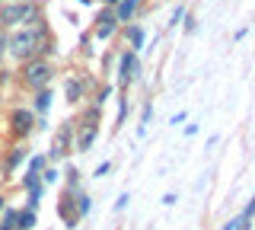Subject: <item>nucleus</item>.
Returning a JSON list of instances; mask_svg holds the SVG:
<instances>
[{"label": "nucleus", "mask_w": 255, "mask_h": 230, "mask_svg": "<svg viewBox=\"0 0 255 230\" xmlns=\"http://www.w3.org/2000/svg\"><path fill=\"white\" fill-rule=\"evenodd\" d=\"M38 45H42V22L26 26V29H19V32H13L6 38V48H10L19 61H32L38 54Z\"/></svg>", "instance_id": "obj_1"}, {"label": "nucleus", "mask_w": 255, "mask_h": 230, "mask_svg": "<svg viewBox=\"0 0 255 230\" xmlns=\"http://www.w3.org/2000/svg\"><path fill=\"white\" fill-rule=\"evenodd\" d=\"M0 22L3 26H35V22H42V10L32 0L6 3V6H0Z\"/></svg>", "instance_id": "obj_2"}, {"label": "nucleus", "mask_w": 255, "mask_h": 230, "mask_svg": "<svg viewBox=\"0 0 255 230\" xmlns=\"http://www.w3.org/2000/svg\"><path fill=\"white\" fill-rule=\"evenodd\" d=\"M51 64H48L45 58H32L26 61V70H22V80H26L29 90H48V83H51Z\"/></svg>", "instance_id": "obj_3"}, {"label": "nucleus", "mask_w": 255, "mask_h": 230, "mask_svg": "<svg viewBox=\"0 0 255 230\" xmlns=\"http://www.w3.org/2000/svg\"><path fill=\"white\" fill-rule=\"evenodd\" d=\"M70 141H74V125H61L58 134H54L51 141V150H48V160H64V157L70 154Z\"/></svg>", "instance_id": "obj_4"}, {"label": "nucleus", "mask_w": 255, "mask_h": 230, "mask_svg": "<svg viewBox=\"0 0 255 230\" xmlns=\"http://www.w3.org/2000/svg\"><path fill=\"white\" fill-rule=\"evenodd\" d=\"M10 125H13V134H16V138H26V134L35 128V118H32L29 109H13Z\"/></svg>", "instance_id": "obj_5"}, {"label": "nucleus", "mask_w": 255, "mask_h": 230, "mask_svg": "<svg viewBox=\"0 0 255 230\" xmlns=\"http://www.w3.org/2000/svg\"><path fill=\"white\" fill-rule=\"evenodd\" d=\"M137 54H134V51H125L122 54V83L128 86V83H134V80H137Z\"/></svg>", "instance_id": "obj_6"}, {"label": "nucleus", "mask_w": 255, "mask_h": 230, "mask_svg": "<svg viewBox=\"0 0 255 230\" xmlns=\"http://www.w3.org/2000/svg\"><path fill=\"white\" fill-rule=\"evenodd\" d=\"M115 26H118L115 13H99V19H96V35H99V38H109L112 32H115Z\"/></svg>", "instance_id": "obj_7"}, {"label": "nucleus", "mask_w": 255, "mask_h": 230, "mask_svg": "<svg viewBox=\"0 0 255 230\" xmlns=\"http://www.w3.org/2000/svg\"><path fill=\"white\" fill-rule=\"evenodd\" d=\"M137 6H140V0H118V3H115V19L128 22L134 13H137Z\"/></svg>", "instance_id": "obj_8"}, {"label": "nucleus", "mask_w": 255, "mask_h": 230, "mask_svg": "<svg viewBox=\"0 0 255 230\" xmlns=\"http://www.w3.org/2000/svg\"><path fill=\"white\" fill-rule=\"evenodd\" d=\"M96 134H99V125L86 122V125H83V131H80V138H77V147H80V150H90V147H93V141H96Z\"/></svg>", "instance_id": "obj_9"}, {"label": "nucleus", "mask_w": 255, "mask_h": 230, "mask_svg": "<svg viewBox=\"0 0 255 230\" xmlns=\"http://www.w3.org/2000/svg\"><path fill=\"white\" fill-rule=\"evenodd\" d=\"M32 227H35V211L22 208L19 214H16V230H32Z\"/></svg>", "instance_id": "obj_10"}, {"label": "nucleus", "mask_w": 255, "mask_h": 230, "mask_svg": "<svg viewBox=\"0 0 255 230\" xmlns=\"http://www.w3.org/2000/svg\"><path fill=\"white\" fill-rule=\"evenodd\" d=\"M22 160H26V147H13V154L6 157V173H13Z\"/></svg>", "instance_id": "obj_11"}, {"label": "nucleus", "mask_w": 255, "mask_h": 230, "mask_svg": "<svg viewBox=\"0 0 255 230\" xmlns=\"http://www.w3.org/2000/svg\"><path fill=\"white\" fill-rule=\"evenodd\" d=\"M16 214L19 211H13V208H6L0 214V230H16Z\"/></svg>", "instance_id": "obj_12"}, {"label": "nucleus", "mask_w": 255, "mask_h": 230, "mask_svg": "<svg viewBox=\"0 0 255 230\" xmlns=\"http://www.w3.org/2000/svg\"><path fill=\"white\" fill-rule=\"evenodd\" d=\"M80 96H83V80H67V99L77 102Z\"/></svg>", "instance_id": "obj_13"}, {"label": "nucleus", "mask_w": 255, "mask_h": 230, "mask_svg": "<svg viewBox=\"0 0 255 230\" xmlns=\"http://www.w3.org/2000/svg\"><path fill=\"white\" fill-rule=\"evenodd\" d=\"M48 106H51V90H38V96H35V109H38V112H48Z\"/></svg>", "instance_id": "obj_14"}, {"label": "nucleus", "mask_w": 255, "mask_h": 230, "mask_svg": "<svg viewBox=\"0 0 255 230\" xmlns=\"http://www.w3.org/2000/svg\"><path fill=\"white\" fill-rule=\"evenodd\" d=\"M77 202H80V205H77V214H80V218H83V214H90V208H93V198H90V195H80Z\"/></svg>", "instance_id": "obj_15"}, {"label": "nucleus", "mask_w": 255, "mask_h": 230, "mask_svg": "<svg viewBox=\"0 0 255 230\" xmlns=\"http://www.w3.org/2000/svg\"><path fill=\"white\" fill-rule=\"evenodd\" d=\"M77 182H80V173L74 170V166H70V170H67V192H74V189H77Z\"/></svg>", "instance_id": "obj_16"}, {"label": "nucleus", "mask_w": 255, "mask_h": 230, "mask_svg": "<svg viewBox=\"0 0 255 230\" xmlns=\"http://www.w3.org/2000/svg\"><path fill=\"white\" fill-rule=\"evenodd\" d=\"M131 45H134V48H140V45H143V32H140L137 26L131 29Z\"/></svg>", "instance_id": "obj_17"}, {"label": "nucleus", "mask_w": 255, "mask_h": 230, "mask_svg": "<svg viewBox=\"0 0 255 230\" xmlns=\"http://www.w3.org/2000/svg\"><path fill=\"white\" fill-rule=\"evenodd\" d=\"M109 93H112V90H109V86H102V90H99V96H96V109H99V106H102V102H106V99H109Z\"/></svg>", "instance_id": "obj_18"}, {"label": "nucleus", "mask_w": 255, "mask_h": 230, "mask_svg": "<svg viewBox=\"0 0 255 230\" xmlns=\"http://www.w3.org/2000/svg\"><path fill=\"white\" fill-rule=\"evenodd\" d=\"M42 179H45V182H54V179H58V173H54L51 166H45V170H42Z\"/></svg>", "instance_id": "obj_19"}, {"label": "nucleus", "mask_w": 255, "mask_h": 230, "mask_svg": "<svg viewBox=\"0 0 255 230\" xmlns=\"http://www.w3.org/2000/svg\"><path fill=\"white\" fill-rule=\"evenodd\" d=\"M128 202H131V195H128V192H125V195H118V202H115V211H125V205H128Z\"/></svg>", "instance_id": "obj_20"}, {"label": "nucleus", "mask_w": 255, "mask_h": 230, "mask_svg": "<svg viewBox=\"0 0 255 230\" xmlns=\"http://www.w3.org/2000/svg\"><path fill=\"white\" fill-rule=\"evenodd\" d=\"M109 170H112V166H109V163H99V166H96V173H93V176H96V179H102V176H106V173H109Z\"/></svg>", "instance_id": "obj_21"}, {"label": "nucleus", "mask_w": 255, "mask_h": 230, "mask_svg": "<svg viewBox=\"0 0 255 230\" xmlns=\"http://www.w3.org/2000/svg\"><path fill=\"white\" fill-rule=\"evenodd\" d=\"M236 227H239V218H233V221H230V224L223 227V230H236Z\"/></svg>", "instance_id": "obj_22"}, {"label": "nucleus", "mask_w": 255, "mask_h": 230, "mask_svg": "<svg viewBox=\"0 0 255 230\" xmlns=\"http://www.w3.org/2000/svg\"><path fill=\"white\" fill-rule=\"evenodd\" d=\"M3 211H6V198L0 195V214H3Z\"/></svg>", "instance_id": "obj_23"}, {"label": "nucleus", "mask_w": 255, "mask_h": 230, "mask_svg": "<svg viewBox=\"0 0 255 230\" xmlns=\"http://www.w3.org/2000/svg\"><path fill=\"white\" fill-rule=\"evenodd\" d=\"M3 51H6V45H0V61H3Z\"/></svg>", "instance_id": "obj_24"}, {"label": "nucleus", "mask_w": 255, "mask_h": 230, "mask_svg": "<svg viewBox=\"0 0 255 230\" xmlns=\"http://www.w3.org/2000/svg\"><path fill=\"white\" fill-rule=\"evenodd\" d=\"M0 83H3V70H0Z\"/></svg>", "instance_id": "obj_25"}, {"label": "nucleus", "mask_w": 255, "mask_h": 230, "mask_svg": "<svg viewBox=\"0 0 255 230\" xmlns=\"http://www.w3.org/2000/svg\"><path fill=\"white\" fill-rule=\"evenodd\" d=\"M106 3H118V0H106Z\"/></svg>", "instance_id": "obj_26"}, {"label": "nucleus", "mask_w": 255, "mask_h": 230, "mask_svg": "<svg viewBox=\"0 0 255 230\" xmlns=\"http://www.w3.org/2000/svg\"><path fill=\"white\" fill-rule=\"evenodd\" d=\"M10 3H22V0H10Z\"/></svg>", "instance_id": "obj_27"}, {"label": "nucleus", "mask_w": 255, "mask_h": 230, "mask_svg": "<svg viewBox=\"0 0 255 230\" xmlns=\"http://www.w3.org/2000/svg\"><path fill=\"white\" fill-rule=\"evenodd\" d=\"M80 3H90V0H80Z\"/></svg>", "instance_id": "obj_28"}]
</instances>
